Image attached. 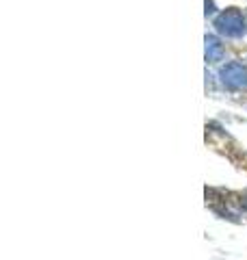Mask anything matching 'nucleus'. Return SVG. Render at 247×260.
I'll return each mask as SVG.
<instances>
[{"label":"nucleus","instance_id":"f257e3e1","mask_svg":"<svg viewBox=\"0 0 247 260\" xmlns=\"http://www.w3.org/2000/svg\"><path fill=\"white\" fill-rule=\"evenodd\" d=\"M245 78H247V72L245 68H241V65H228V68L224 70V83H228L230 87H241L245 85Z\"/></svg>","mask_w":247,"mask_h":260}]
</instances>
